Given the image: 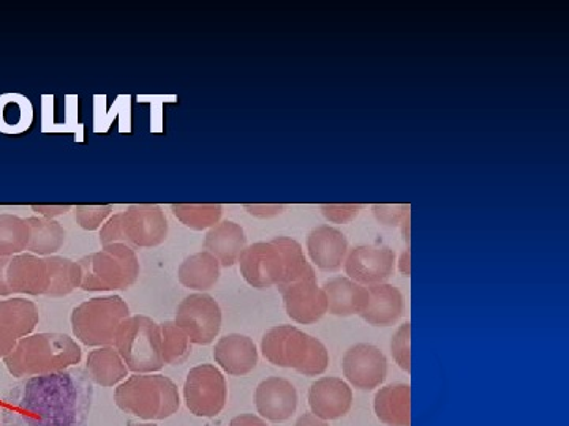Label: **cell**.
<instances>
[{
	"label": "cell",
	"mask_w": 569,
	"mask_h": 426,
	"mask_svg": "<svg viewBox=\"0 0 569 426\" xmlns=\"http://www.w3.org/2000/svg\"><path fill=\"white\" fill-rule=\"evenodd\" d=\"M92 403L84 369L26 377L3 396L0 426H88Z\"/></svg>",
	"instance_id": "6da1fadb"
},
{
	"label": "cell",
	"mask_w": 569,
	"mask_h": 426,
	"mask_svg": "<svg viewBox=\"0 0 569 426\" xmlns=\"http://www.w3.org/2000/svg\"><path fill=\"white\" fill-rule=\"evenodd\" d=\"M241 275L257 290L282 287L316 276L301 244L291 237H274L246 246L238 261Z\"/></svg>",
	"instance_id": "7a4b0ae2"
},
{
	"label": "cell",
	"mask_w": 569,
	"mask_h": 426,
	"mask_svg": "<svg viewBox=\"0 0 569 426\" xmlns=\"http://www.w3.org/2000/svg\"><path fill=\"white\" fill-rule=\"evenodd\" d=\"M81 358V347L69 335L37 334L21 338L3 362L11 376L26 379L66 372Z\"/></svg>",
	"instance_id": "3957f363"
},
{
	"label": "cell",
	"mask_w": 569,
	"mask_h": 426,
	"mask_svg": "<svg viewBox=\"0 0 569 426\" xmlns=\"http://www.w3.org/2000/svg\"><path fill=\"white\" fill-rule=\"evenodd\" d=\"M261 353L269 364L291 368L307 377L321 376L329 366L323 343L295 325H277L261 339Z\"/></svg>",
	"instance_id": "277c9868"
},
{
	"label": "cell",
	"mask_w": 569,
	"mask_h": 426,
	"mask_svg": "<svg viewBox=\"0 0 569 426\" xmlns=\"http://www.w3.org/2000/svg\"><path fill=\"white\" fill-rule=\"evenodd\" d=\"M114 402L123 413L142 420H164L181 407L178 386L163 375L130 376L114 390Z\"/></svg>",
	"instance_id": "5b68a950"
},
{
	"label": "cell",
	"mask_w": 569,
	"mask_h": 426,
	"mask_svg": "<svg viewBox=\"0 0 569 426\" xmlns=\"http://www.w3.org/2000/svg\"><path fill=\"white\" fill-rule=\"evenodd\" d=\"M81 267V290L89 293L126 291L140 276V261L132 246L104 245L102 252L89 254L78 261Z\"/></svg>",
	"instance_id": "8992f818"
},
{
	"label": "cell",
	"mask_w": 569,
	"mask_h": 426,
	"mask_svg": "<svg viewBox=\"0 0 569 426\" xmlns=\"http://www.w3.org/2000/svg\"><path fill=\"white\" fill-rule=\"evenodd\" d=\"M168 234L167 216L159 205H132L114 213L100 231L102 245L126 244L132 248H152L163 244Z\"/></svg>",
	"instance_id": "52a82bcc"
},
{
	"label": "cell",
	"mask_w": 569,
	"mask_h": 426,
	"mask_svg": "<svg viewBox=\"0 0 569 426\" xmlns=\"http://www.w3.org/2000/svg\"><path fill=\"white\" fill-rule=\"evenodd\" d=\"M130 308L119 295L96 297L82 302L71 313V328L82 345L91 347L114 346L116 335L123 321L129 320Z\"/></svg>",
	"instance_id": "ba28073f"
},
{
	"label": "cell",
	"mask_w": 569,
	"mask_h": 426,
	"mask_svg": "<svg viewBox=\"0 0 569 426\" xmlns=\"http://www.w3.org/2000/svg\"><path fill=\"white\" fill-rule=\"evenodd\" d=\"M114 347L127 368L138 375L160 372L164 366L160 324L151 317L138 315L123 321Z\"/></svg>",
	"instance_id": "9c48e42d"
},
{
	"label": "cell",
	"mask_w": 569,
	"mask_h": 426,
	"mask_svg": "<svg viewBox=\"0 0 569 426\" xmlns=\"http://www.w3.org/2000/svg\"><path fill=\"white\" fill-rule=\"evenodd\" d=\"M187 409L197 417L219 416L227 406L228 388L223 373L212 364L194 366L183 384Z\"/></svg>",
	"instance_id": "30bf717a"
},
{
	"label": "cell",
	"mask_w": 569,
	"mask_h": 426,
	"mask_svg": "<svg viewBox=\"0 0 569 426\" xmlns=\"http://www.w3.org/2000/svg\"><path fill=\"white\" fill-rule=\"evenodd\" d=\"M222 310L209 294H190L183 298L176 312V325L187 335L192 345L208 346L222 328Z\"/></svg>",
	"instance_id": "8fae6325"
},
{
	"label": "cell",
	"mask_w": 569,
	"mask_h": 426,
	"mask_svg": "<svg viewBox=\"0 0 569 426\" xmlns=\"http://www.w3.org/2000/svg\"><path fill=\"white\" fill-rule=\"evenodd\" d=\"M342 372L351 387L376 390L387 379L388 361L377 346L359 343L343 354Z\"/></svg>",
	"instance_id": "7c38bea8"
},
{
	"label": "cell",
	"mask_w": 569,
	"mask_h": 426,
	"mask_svg": "<svg viewBox=\"0 0 569 426\" xmlns=\"http://www.w3.org/2000/svg\"><path fill=\"white\" fill-rule=\"evenodd\" d=\"M343 268L348 278L362 284L387 283L395 274L396 253L387 245H359L348 252Z\"/></svg>",
	"instance_id": "4fadbf2b"
},
{
	"label": "cell",
	"mask_w": 569,
	"mask_h": 426,
	"mask_svg": "<svg viewBox=\"0 0 569 426\" xmlns=\"http://www.w3.org/2000/svg\"><path fill=\"white\" fill-rule=\"evenodd\" d=\"M39 321V308L32 301H0V358H6L21 338L31 335Z\"/></svg>",
	"instance_id": "5bb4252c"
},
{
	"label": "cell",
	"mask_w": 569,
	"mask_h": 426,
	"mask_svg": "<svg viewBox=\"0 0 569 426\" xmlns=\"http://www.w3.org/2000/svg\"><path fill=\"white\" fill-rule=\"evenodd\" d=\"M284 312L298 324H316L328 313V298L317 276L299 280L280 290Z\"/></svg>",
	"instance_id": "9a60e30c"
},
{
	"label": "cell",
	"mask_w": 569,
	"mask_h": 426,
	"mask_svg": "<svg viewBox=\"0 0 569 426\" xmlns=\"http://www.w3.org/2000/svg\"><path fill=\"white\" fill-rule=\"evenodd\" d=\"M309 406L325 422L346 417L353 406V388L340 377H320L309 388Z\"/></svg>",
	"instance_id": "2e32d148"
},
{
	"label": "cell",
	"mask_w": 569,
	"mask_h": 426,
	"mask_svg": "<svg viewBox=\"0 0 569 426\" xmlns=\"http://www.w3.org/2000/svg\"><path fill=\"white\" fill-rule=\"evenodd\" d=\"M254 406L264 420L282 424L290 420L296 413L298 392L293 384L283 377H268L261 381L254 390Z\"/></svg>",
	"instance_id": "e0dca14e"
},
{
	"label": "cell",
	"mask_w": 569,
	"mask_h": 426,
	"mask_svg": "<svg viewBox=\"0 0 569 426\" xmlns=\"http://www.w3.org/2000/svg\"><path fill=\"white\" fill-rule=\"evenodd\" d=\"M7 284L11 294L47 295L51 274L47 257L21 253L10 257L7 265Z\"/></svg>",
	"instance_id": "ac0fdd59"
},
{
	"label": "cell",
	"mask_w": 569,
	"mask_h": 426,
	"mask_svg": "<svg viewBox=\"0 0 569 426\" xmlns=\"http://www.w3.org/2000/svg\"><path fill=\"white\" fill-rule=\"evenodd\" d=\"M307 253L310 261L323 272H337L342 268L348 254V241L346 234L337 227H313L307 235Z\"/></svg>",
	"instance_id": "d6986e66"
},
{
	"label": "cell",
	"mask_w": 569,
	"mask_h": 426,
	"mask_svg": "<svg viewBox=\"0 0 569 426\" xmlns=\"http://www.w3.org/2000/svg\"><path fill=\"white\" fill-rule=\"evenodd\" d=\"M216 364L230 376H246L257 368L258 351L253 339L241 334L220 338L213 347Z\"/></svg>",
	"instance_id": "ffe728a7"
},
{
	"label": "cell",
	"mask_w": 569,
	"mask_h": 426,
	"mask_svg": "<svg viewBox=\"0 0 569 426\" xmlns=\"http://www.w3.org/2000/svg\"><path fill=\"white\" fill-rule=\"evenodd\" d=\"M247 246V237L241 224L224 220L217 223L206 234L204 248L220 263V267H233Z\"/></svg>",
	"instance_id": "44dd1931"
},
{
	"label": "cell",
	"mask_w": 569,
	"mask_h": 426,
	"mask_svg": "<svg viewBox=\"0 0 569 426\" xmlns=\"http://www.w3.org/2000/svg\"><path fill=\"white\" fill-rule=\"evenodd\" d=\"M369 291V302L365 312L361 313L362 320L367 324L376 327H389L395 325L403 315V295L395 284L380 283L367 287Z\"/></svg>",
	"instance_id": "7402d4cb"
},
{
	"label": "cell",
	"mask_w": 569,
	"mask_h": 426,
	"mask_svg": "<svg viewBox=\"0 0 569 426\" xmlns=\"http://www.w3.org/2000/svg\"><path fill=\"white\" fill-rule=\"evenodd\" d=\"M328 313L337 317L361 315L369 302V291L348 276H336L323 284Z\"/></svg>",
	"instance_id": "603a6c76"
},
{
	"label": "cell",
	"mask_w": 569,
	"mask_h": 426,
	"mask_svg": "<svg viewBox=\"0 0 569 426\" xmlns=\"http://www.w3.org/2000/svg\"><path fill=\"white\" fill-rule=\"evenodd\" d=\"M373 410L381 424L411 426V387L408 384H389L378 388Z\"/></svg>",
	"instance_id": "cb8c5ba5"
},
{
	"label": "cell",
	"mask_w": 569,
	"mask_h": 426,
	"mask_svg": "<svg viewBox=\"0 0 569 426\" xmlns=\"http://www.w3.org/2000/svg\"><path fill=\"white\" fill-rule=\"evenodd\" d=\"M86 373L92 383L102 387H114L129 376V368L116 347H97L88 355Z\"/></svg>",
	"instance_id": "d4e9b609"
},
{
	"label": "cell",
	"mask_w": 569,
	"mask_h": 426,
	"mask_svg": "<svg viewBox=\"0 0 569 426\" xmlns=\"http://www.w3.org/2000/svg\"><path fill=\"white\" fill-rule=\"evenodd\" d=\"M220 263L211 253L200 252L187 257L178 268L179 283L187 290H212L220 278Z\"/></svg>",
	"instance_id": "484cf974"
},
{
	"label": "cell",
	"mask_w": 569,
	"mask_h": 426,
	"mask_svg": "<svg viewBox=\"0 0 569 426\" xmlns=\"http://www.w3.org/2000/svg\"><path fill=\"white\" fill-rule=\"evenodd\" d=\"M26 222L29 226L28 252L37 256H52L66 244V230L56 220L31 216Z\"/></svg>",
	"instance_id": "4316f807"
},
{
	"label": "cell",
	"mask_w": 569,
	"mask_h": 426,
	"mask_svg": "<svg viewBox=\"0 0 569 426\" xmlns=\"http://www.w3.org/2000/svg\"><path fill=\"white\" fill-rule=\"evenodd\" d=\"M50 265L51 284L47 297H66L81 287V267L74 261L61 256H47Z\"/></svg>",
	"instance_id": "83f0119b"
},
{
	"label": "cell",
	"mask_w": 569,
	"mask_h": 426,
	"mask_svg": "<svg viewBox=\"0 0 569 426\" xmlns=\"http://www.w3.org/2000/svg\"><path fill=\"white\" fill-rule=\"evenodd\" d=\"M28 245V222L17 215H0V257L24 253Z\"/></svg>",
	"instance_id": "f1b7e54d"
},
{
	"label": "cell",
	"mask_w": 569,
	"mask_h": 426,
	"mask_svg": "<svg viewBox=\"0 0 569 426\" xmlns=\"http://www.w3.org/2000/svg\"><path fill=\"white\" fill-rule=\"evenodd\" d=\"M176 219L193 231L211 230L222 219V205L219 204H174L171 207Z\"/></svg>",
	"instance_id": "f546056e"
},
{
	"label": "cell",
	"mask_w": 569,
	"mask_h": 426,
	"mask_svg": "<svg viewBox=\"0 0 569 426\" xmlns=\"http://www.w3.org/2000/svg\"><path fill=\"white\" fill-rule=\"evenodd\" d=\"M164 365H179L192 353V343L174 321L160 324Z\"/></svg>",
	"instance_id": "4dcf8cb0"
},
{
	"label": "cell",
	"mask_w": 569,
	"mask_h": 426,
	"mask_svg": "<svg viewBox=\"0 0 569 426\" xmlns=\"http://www.w3.org/2000/svg\"><path fill=\"white\" fill-rule=\"evenodd\" d=\"M392 358L403 372H411V324L406 323L397 328L391 342Z\"/></svg>",
	"instance_id": "1f68e13d"
},
{
	"label": "cell",
	"mask_w": 569,
	"mask_h": 426,
	"mask_svg": "<svg viewBox=\"0 0 569 426\" xmlns=\"http://www.w3.org/2000/svg\"><path fill=\"white\" fill-rule=\"evenodd\" d=\"M73 211L74 220L82 230L96 231L112 215V205H78Z\"/></svg>",
	"instance_id": "d6a6232c"
},
{
	"label": "cell",
	"mask_w": 569,
	"mask_h": 426,
	"mask_svg": "<svg viewBox=\"0 0 569 426\" xmlns=\"http://www.w3.org/2000/svg\"><path fill=\"white\" fill-rule=\"evenodd\" d=\"M361 205L358 204H326L321 205L325 219L332 223H347L356 219Z\"/></svg>",
	"instance_id": "836d02e7"
},
{
	"label": "cell",
	"mask_w": 569,
	"mask_h": 426,
	"mask_svg": "<svg viewBox=\"0 0 569 426\" xmlns=\"http://www.w3.org/2000/svg\"><path fill=\"white\" fill-rule=\"evenodd\" d=\"M408 207L406 205H373L378 222L387 224V226H396L408 216Z\"/></svg>",
	"instance_id": "e575fe53"
},
{
	"label": "cell",
	"mask_w": 569,
	"mask_h": 426,
	"mask_svg": "<svg viewBox=\"0 0 569 426\" xmlns=\"http://www.w3.org/2000/svg\"><path fill=\"white\" fill-rule=\"evenodd\" d=\"M230 426H268L264 418L253 416V414H241L230 422Z\"/></svg>",
	"instance_id": "d590c367"
},
{
	"label": "cell",
	"mask_w": 569,
	"mask_h": 426,
	"mask_svg": "<svg viewBox=\"0 0 569 426\" xmlns=\"http://www.w3.org/2000/svg\"><path fill=\"white\" fill-rule=\"evenodd\" d=\"M10 257H0V297H9L11 295L9 284H7V265Z\"/></svg>",
	"instance_id": "8d00e7d4"
},
{
	"label": "cell",
	"mask_w": 569,
	"mask_h": 426,
	"mask_svg": "<svg viewBox=\"0 0 569 426\" xmlns=\"http://www.w3.org/2000/svg\"><path fill=\"white\" fill-rule=\"evenodd\" d=\"M33 211L37 213H40V215H43L44 219H51L54 220V216L63 215L67 211H70L69 205H59V207H44V205H33Z\"/></svg>",
	"instance_id": "74e56055"
},
{
	"label": "cell",
	"mask_w": 569,
	"mask_h": 426,
	"mask_svg": "<svg viewBox=\"0 0 569 426\" xmlns=\"http://www.w3.org/2000/svg\"><path fill=\"white\" fill-rule=\"evenodd\" d=\"M295 426H329L328 422L321 420L313 416L312 413L302 414L301 417L296 420Z\"/></svg>",
	"instance_id": "f35d334b"
},
{
	"label": "cell",
	"mask_w": 569,
	"mask_h": 426,
	"mask_svg": "<svg viewBox=\"0 0 569 426\" xmlns=\"http://www.w3.org/2000/svg\"><path fill=\"white\" fill-rule=\"evenodd\" d=\"M399 271L402 272V275L410 276V250H406V252L400 254Z\"/></svg>",
	"instance_id": "ab89813d"
},
{
	"label": "cell",
	"mask_w": 569,
	"mask_h": 426,
	"mask_svg": "<svg viewBox=\"0 0 569 426\" xmlns=\"http://www.w3.org/2000/svg\"><path fill=\"white\" fill-rule=\"evenodd\" d=\"M127 426H159V425H153V424H140V422H129V424H127Z\"/></svg>",
	"instance_id": "60d3db41"
}]
</instances>
